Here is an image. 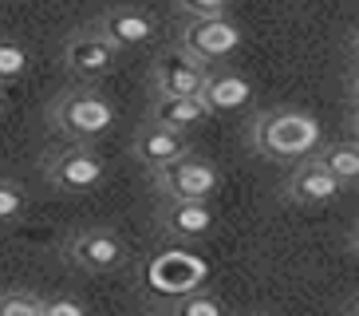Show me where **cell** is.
Here are the masks:
<instances>
[{
    "label": "cell",
    "mask_w": 359,
    "mask_h": 316,
    "mask_svg": "<svg viewBox=\"0 0 359 316\" xmlns=\"http://www.w3.org/2000/svg\"><path fill=\"white\" fill-rule=\"evenodd\" d=\"M249 143L261 158H308L324 143V126L304 111H292V107L264 111V115L253 119Z\"/></svg>",
    "instance_id": "obj_1"
},
{
    "label": "cell",
    "mask_w": 359,
    "mask_h": 316,
    "mask_svg": "<svg viewBox=\"0 0 359 316\" xmlns=\"http://www.w3.org/2000/svg\"><path fill=\"white\" fill-rule=\"evenodd\" d=\"M118 111L107 95L91 91V87H75V91L60 95L52 107V123L64 131L67 138H79V143H91V138L107 135L115 126Z\"/></svg>",
    "instance_id": "obj_2"
},
{
    "label": "cell",
    "mask_w": 359,
    "mask_h": 316,
    "mask_svg": "<svg viewBox=\"0 0 359 316\" xmlns=\"http://www.w3.org/2000/svg\"><path fill=\"white\" fill-rule=\"evenodd\" d=\"M154 182L170 202H210L222 186V174L205 158L182 154L174 162H166L162 170H154Z\"/></svg>",
    "instance_id": "obj_3"
},
{
    "label": "cell",
    "mask_w": 359,
    "mask_h": 316,
    "mask_svg": "<svg viewBox=\"0 0 359 316\" xmlns=\"http://www.w3.org/2000/svg\"><path fill=\"white\" fill-rule=\"evenodd\" d=\"M43 174H48V182L55 190H64V194H91L107 178V166L91 147H67V150L48 158Z\"/></svg>",
    "instance_id": "obj_4"
},
{
    "label": "cell",
    "mask_w": 359,
    "mask_h": 316,
    "mask_svg": "<svg viewBox=\"0 0 359 316\" xmlns=\"http://www.w3.org/2000/svg\"><path fill=\"white\" fill-rule=\"evenodd\" d=\"M182 48L201 63H222L241 48V28L229 16H194L182 32Z\"/></svg>",
    "instance_id": "obj_5"
},
{
    "label": "cell",
    "mask_w": 359,
    "mask_h": 316,
    "mask_svg": "<svg viewBox=\"0 0 359 316\" xmlns=\"http://www.w3.org/2000/svg\"><path fill=\"white\" fill-rule=\"evenodd\" d=\"M67 257L83 273H115V269L127 265V245L115 230H83L72 237Z\"/></svg>",
    "instance_id": "obj_6"
},
{
    "label": "cell",
    "mask_w": 359,
    "mask_h": 316,
    "mask_svg": "<svg viewBox=\"0 0 359 316\" xmlns=\"http://www.w3.org/2000/svg\"><path fill=\"white\" fill-rule=\"evenodd\" d=\"M344 190L348 186L320 162V154H308V158H300V166L292 170V178H288V186H285V198L296 202V206H324V202L339 198Z\"/></svg>",
    "instance_id": "obj_7"
},
{
    "label": "cell",
    "mask_w": 359,
    "mask_h": 316,
    "mask_svg": "<svg viewBox=\"0 0 359 316\" xmlns=\"http://www.w3.org/2000/svg\"><path fill=\"white\" fill-rule=\"evenodd\" d=\"M205 79H210V67L198 55H190L186 48H174V52L158 55V63H154L158 95H201Z\"/></svg>",
    "instance_id": "obj_8"
},
{
    "label": "cell",
    "mask_w": 359,
    "mask_h": 316,
    "mask_svg": "<svg viewBox=\"0 0 359 316\" xmlns=\"http://www.w3.org/2000/svg\"><path fill=\"white\" fill-rule=\"evenodd\" d=\"M64 63H67V72L79 75V79H99V75H107L118 63V48L107 40L99 28L95 32H79V36L67 40Z\"/></svg>",
    "instance_id": "obj_9"
},
{
    "label": "cell",
    "mask_w": 359,
    "mask_h": 316,
    "mask_svg": "<svg viewBox=\"0 0 359 316\" xmlns=\"http://www.w3.org/2000/svg\"><path fill=\"white\" fill-rule=\"evenodd\" d=\"M205 277V265L190 253H162L154 257L147 269V281L154 293H170V296H182V293H194Z\"/></svg>",
    "instance_id": "obj_10"
},
{
    "label": "cell",
    "mask_w": 359,
    "mask_h": 316,
    "mask_svg": "<svg viewBox=\"0 0 359 316\" xmlns=\"http://www.w3.org/2000/svg\"><path fill=\"white\" fill-rule=\"evenodd\" d=\"M190 154V143H186V131H174V126H162L150 119V126H142L135 135V158L150 170H162L166 162Z\"/></svg>",
    "instance_id": "obj_11"
},
{
    "label": "cell",
    "mask_w": 359,
    "mask_h": 316,
    "mask_svg": "<svg viewBox=\"0 0 359 316\" xmlns=\"http://www.w3.org/2000/svg\"><path fill=\"white\" fill-rule=\"evenodd\" d=\"M213 225H217V213L210 202H166V210H162V230L182 242L210 237Z\"/></svg>",
    "instance_id": "obj_12"
},
{
    "label": "cell",
    "mask_w": 359,
    "mask_h": 316,
    "mask_svg": "<svg viewBox=\"0 0 359 316\" xmlns=\"http://www.w3.org/2000/svg\"><path fill=\"white\" fill-rule=\"evenodd\" d=\"M99 32L115 44L118 52L142 48V44L154 40V16H147L142 8H111V12H103Z\"/></svg>",
    "instance_id": "obj_13"
},
{
    "label": "cell",
    "mask_w": 359,
    "mask_h": 316,
    "mask_svg": "<svg viewBox=\"0 0 359 316\" xmlns=\"http://www.w3.org/2000/svg\"><path fill=\"white\" fill-rule=\"evenodd\" d=\"M210 103L201 95H158L154 107H150V119L162 126H174V131H190V126H201L210 119Z\"/></svg>",
    "instance_id": "obj_14"
},
{
    "label": "cell",
    "mask_w": 359,
    "mask_h": 316,
    "mask_svg": "<svg viewBox=\"0 0 359 316\" xmlns=\"http://www.w3.org/2000/svg\"><path fill=\"white\" fill-rule=\"evenodd\" d=\"M249 95H253L249 79H245L241 72H229V67L210 72V79H205V87H201V99H205L210 111H217V115H229V111L245 107L249 103Z\"/></svg>",
    "instance_id": "obj_15"
},
{
    "label": "cell",
    "mask_w": 359,
    "mask_h": 316,
    "mask_svg": "<svg viewBox=\"0 0 359 316\" xmlns=\"http://www.w3.org/2000/svg\"><path fill=\"white\" fill-rule=\"evenodd\" d=\"M320 162H324L344 186H355L359 182V143H332V147L320 150Z\"/></svg>",
    "instance_id": "obj_16"
},
{
    "label": "cell",
    "mask_w": 359,
    "mask_h": 316,
    "mask_svg": "<svg viewBox=\"0 0 359 316\" xmlns=\"http://www.w3.org/2000/svg\"><path fill=\"white\" fill-rule=\"evenodd\" d=\"M24 75H28V52H24V44L0 36V87L16 84Z\"/></svg>",
    "instance_id": "obj_17"
},
{
    "label": "cell",
    "mask_w": 359,
    "mask_h": 316,
    "mask_svg": "<svg viewBox=\"0 0 359 316\" xmlns=\"http://www.w3.org/2000/svg\"><path fill=\"white\" fill-rule=\"evenodd\" d=\"M170 316H225V305L213 293H182L170 308Z\"/></svg>",
    "instance_id": "obj_18"
},
{
    "label": "cell",
    "mask_w": 359,
    "mask_h": 316,
    "mask_svg": "<svg viewBox=\"0 0 359 316\" xmlns=\"http://www.w3.org/2000/svg\"><path fill=\"white\" fill-rule=\"evenodd\" d=\"M24 210H28V194H24L16 182L0 178V225H12Z\"/></svg>",
    "instance_id": "obj_19"
},
{
    "label": "cell",
    "mask_w": 359,
    "mask_h": 316,
    "mask_svg": "<svg viewBox=\"0 0 359 316\" xmlns=\"http://www.w3.org/2000/svg\"><path fill=\"white\" fill-rule=\"evenodd\" d=\"M0 316H43V301L32 293H0Z\"/></svg>",
    "instance_id": "obj_20"
},
{
    "label": "cell",
    "mask_w": 359,
    "mask_h": 316,
    "mask_svg": "<svg viewBox=\"0 0 359 316\" xmlns=\"http://www.w3.org/2000/svg\"><path fill=\"white\" fill-rule=\"evenodd\" d=\"M178 8L190 16H229L233 0H178Z\"/></svg>",
    "instance_id": "obj_21"
},
{
    "label": "cell",
    "mask_w": 359,
    "mask_h": 316,
    "mask_svg": "<svg viewBox=\"0 0 359 316\" xmlns=\"http://www.w3.org/2000/svg\"><path fill=\"white\" fill-rule=\"evenodd\" d=\"M43 316H87V308L75 296H48L43 301Z\"/></svg>",
    "instance_id": "obj_22"
},
{
    "label": "cell",
    "mask_w": 359,
    "mask_h": 316,
    "mask_svg": "<svg viewBox=\"0 0 359 316\" xmlns=\"http://www.w3.org/2000/svg\"><path fill=\"white\" fill-rule=\"evenodd\" d=\"M351 95H355V103H359V72H355V79H351Z\"/></svg>",
    "instance_id": "obj_23"
},
{
    "label": "cell",
    "mask_w": 359,
    "mask_h": 316,
    "mask_svg": "<svg viewBox=\"0 0 359 316\" xmlns=\"http://www.w3.org/2000/svg\"><path fill=\"white\" fill-rule=\"evenodd\" d=\"M351 126H355V138H359V103H355V115H351Z\"/></svg>",
    "instance_id": "obj_24"
},
{
    "label": "cell",
    "mask_w": 359,
    "mask_h": 316,
    "mask_svg": "<svg viewBox=\"0 0 359 316\" xmlns=\"http://www.w3.org/2000/svg\"><path fill=\"white\" fill-rule=\"evenodd\" d=\"M4 107H8V99H4V87H0V115H4Z\"/></svg>",
    "instance_id": "obj_25"
},
{
    "label": "cell",
    "mask_w": 359,
    "mask_h": 316,
    "mask_svg": "<svg viewBox=\"0 0 359 316\" xmlns=\"http://www.w3.org/2000/svg\"><path fill=\"white\" fill-rule=\"evenodd\" d=\"M351 249H355V253H359V230H355V233H351Z\"/></svg>",
    "instance_id": "obj_26"
},
{
    "label": "cell",
    "mask_w": 359,
    "mask_h": 316,
    "mask_svg": "<svg viewBox=\"0 0 359 316\" xmlns=\"http://www.w3.org/2000/svg\"><path fill=\"white\" fill-rule=\"evenodd\" d=\"M351 52H355V60H359V32H355V40H351Z\"/></svg>",
    "instance_id": "obj_27"
},
{
    "label": "cell",
    "mask_w": 359,
    "mask_h": 316,
    "mask_svg": "<svg viewBox=\"0 0 359 316\" xmlns=\"http://www.w3.org/2000/svg\"><path fill=\"white\" fill-rule=\"evenodd\" d=\"M355 316H359V305H355Z\"/></svg>",
    "instance_id": "obj_28"
}]
</instances>
